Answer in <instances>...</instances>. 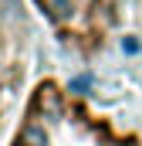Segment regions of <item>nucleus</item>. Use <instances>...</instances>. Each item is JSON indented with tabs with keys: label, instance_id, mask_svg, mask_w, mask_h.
Returning a JSON list of instances; mask_svg holds the SVG:
<instances>
[{
	"label": "nucleus",
	"instance_id": "f257e3e1",
	"mask_svg": "<svg viewBox=\"0 0 142 146\" xmlns=\"http://www.w3.org/2000/svg\"><path fill=\"white\" fill-rule=\"evenodd\" d=\"M24 143L27 146H41L44 143V133H41L37 126H27V129H24Z\"/></svg>",
	"mask_w": 142,
	"mask_h": 146
}]
</instances>
